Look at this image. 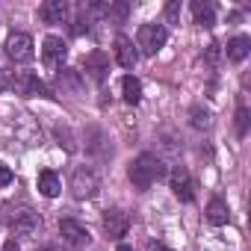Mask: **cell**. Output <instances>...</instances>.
I'll list each match as a JSON object with an SVG mask.
<instances>
[{"label": "cell", "mask_w": 251, "mask_h": 251, "mask_svg": "<svg viewBox=\"0 0 251 251\" xmlns=\"http://www.w3.org/2000/svg\"><path fill=\"white\" fill-rule=\"evenodd\" d=\"M163 175H166L163 163H160L157 157H151V154H142V157H136V160L130 163V183H133L139 192L151 189V183H157Z\"/></svg>", "instance_id": "cell-1"}, {"label": "cell", "mask_w": 251, "mask_h": 251, "mask_svg": "<svg viewBox=\"0 0 251 251\" xmlns=\"http://www.w3.org/2000/svg\"><path fill=\"white\" fill-rule=\"evenodd\" d=\"M166 39H169V33H166L163 24H142L139 27V48H142L145 56H157L163 50Z\"/></svg>", "instance_id": "cell-2"}, {"label": "cell", "mask_w": 251, "mask_h": 251, "mask_svg": "<svg viewBox=\"0 0 251 251\" xmlns=\"http://www.w3.org/2000/svg\"><path fill=\"white\" fill-rule=\"evenodd\" d=\"M98 186H100V180H98V175L92 169H86V166L74 169V175H71V192L77 198H92L98 192Z\"/></svg>", "instance_id": "cell-3"}, {"label": "cell", "mask_w": 251, "mask_h": 251, "mask_svg": "<svg viewBox=\"0 0 251 251\" xmlns=\"http://www.w3.org/2000/svg\"><path fill=\"white\" fill-rule=\"evenodd\" d=\"M65 56H68V45L59 36H48L42 42V59H45L48 68H59L65 62Z\"/></svg>", "instance_id": "cell-4"}, {"label": "cell", "mask_w": 251, "mask_h": 251, "mask_svg": "<svg viewBox=\"0 0 251 251\" xmlns=\"http://www.w3.org/2000/svg\"><path fill=\"white\" fill-rule=\"evenodd\" d=\"M6 53H9L15 62H30V59L36 56V50H33V39H30L27 33H12L9 42H6Z\"/></svg>", "instance_id": "cell-5"}, {"label": "cell", "mask_w": 251, "mask_h": 251, "mask_svg": "<svg viewBox=\"0 0 251 251\" xmlns=\"http://www.w3.org/2000/svg\"><path fill=\"white\" fill-rule=\"evenodd\" d=\"M127 227H130V219L127 213H121V210H109L103 216V230L109 239H121V236H127Z\"/></svg>", "instance_id": "cell-6"}, {"label": "cell", "mask_w": 251, "mask_h": 251, "mask_svg": "<svg viewBox=\"0 0 251 251\" xmlns=\"http://www.w3.org/2000/svg\"><path fill=\"white\" fill-rule=\"evenodd\" d=\"M15 89H18V95H24V98H36V95H48V89H45V83L33 74V71H21L18 77H15Z\"/></svg>", "instance_id": "cell-7"}, {"label": "cell", "mask_w": 251, "mask_h": 251, "mask_svg": "<svg viewBox=\"0 0 251 251\" xmlns=\"http://www.w3.org/2000/svg\"><path fill=\"white\" fill-rule=\"evenodd\" d=\"M59 233H62V239H65L68 245H74V248H80V245L89 242L86 227H83L80 222H74V219H62V222H59Z\"/></svg>", "instance_id": "cell-8"}, {"label": "cell", "mask_w": 251, "mask_h": 251, "mask_svg": "<svg viewBox=\"0 0 251 251\" xmlns=\"http://www.w3.org/2000/svg\"><path fill=\"white\" fill-rule=\"evenodd\" d=\"M172 192H175L180 201H192V198H195V192H192V177H189V172H186L183 166H177V169L172 172Z\"/></svg>", "instance_id": "cell-9"}, {"label": "cell", "mask_w": 251, "mask_h": 251, "mask_svg": "<svg viewBox=\"0 0 251 251\" xmlns=\"http://www.w3.org/2000/svg\"><path fill=\"white\" fill-rule=\"evenodd\" d=\"M86 71H89V77H92L95 83H103V80H106V71H109L106 53H103V50H92V53L86 56Z\"/></svg>", "instance_id": "cell-10"}, {"label": "cell", "mask_w": 251, "mask_h": 251, "mask_svg": "<svg viewBox=\"0 0 251 251\" xmlns=\"http://www.w3.org/2000/svg\"><path fill=\"white\" fill-rule=\"evenodd\" d=\"M115 59H118L121 68H133V65H136L139 53H136V48H133V42H130L127 36H118V39H115Z\"/></svg>", "instance_id": "cell-11"}, {"label": "cell", "mask_w": 251, "mask_h": 251, "mask_svg": "<svg viewBox=\"0 0 251 251\" xmlns=\"http://www.w3.org/2000/svg\"><path fill=\"white\" fill-rule=\"evenodd\" d=\"M39 192H42L45 198H56V195L62 192V180H59V175L50 172V169L39 172Z\"/></svg>", "instance_id": "cell-12"}, {"label": "cell", "mask_w": 251, "mask_h": 251, "mask_svg": "<svg viewBox=\"0 0 251 251\" xmlns=\"http://www.w3.org/2000/svg\"><path fill=\"white\" fill-rule=\"evenodd\" d=\"M39 216L36 213H30V210H24V213H18L15 216V222H12V227H15V233L18 236H33L36 230H39Z\"/></svg>", "instance_id": "cell-13"}, {"label": "cell", "mask_w": 251, "mask_h": 251, "mask_svg": "<svg viewBox=\"0 0 251 251\" xmlns=\"http://www.w3.org/2000/svg\"><path fill=\"white\" fill-rule=\"evenodd\" d=\"M42 18L48 21V24H62L65 18H68V6L62 3V0H48V3H42Z\"/></svg>", "instance_id": "cell-14"}, {"label": "cell", "mask_w": 251, "mask_h": 251, "mask_svg": "<svg viewBox=\"0 0 251 251\" xmlns=\"http://www.w3.org/2000/svg\"><path fill=\"white\" fill-rule=\"evenodd\" d=\"M227 204L222 201V198H213L210 204H207V222L210 225H216V227H222V225H227Z\"/></svg>", "instance_id": "cell-15"}, {"label": "cell", "mask_w": 251, "mask_h": 251, "mask_svg": "<svg viewBox=\"0 0 251 251\" xmlns=\"http://www.w3.org/2000/svg\"><path fill=\"white\" fill-rule=\"evenodd\" d=\"M192 15H195V24L201 27H213L216 24V9L204 0H192Z\"/></svg>", "instance_id": "cell-16"}, {"label": "cell", "mask_w": 251, "mask_h": 251, "mask_svg": "<svg viewBox=\"0 0 251 251\" xmlns=\"http://www.w3.org/2000/svg\"><path fill=\"white\" fill-rule=\"evenodd\" d=\"M121 92H124V100H127L130 106H136L142 100V83L136 77H124L121 80Z\"/></svg>", "instance_id": "cell-17"}, {"label": "cell", "mask_w": 251, "mask_h": 251, "mask_svg": "<svg viewBox=\"0 0 251 251\" xmlns=\"http://www.w3.org/2000/svg\"><path fill=\"white\" fill-rule=\"evenodd\" d=\"M248 48H251V42H248L245 36L230 39V42H227V59H230V62H242V59L248 56Z\"/></svg>", "instance_id": "cell-18"}, {"label": "cell", "mask_w": 251, "mask_h": 251, "mask_svg": "<svg viewBox=\"0 0 251 251\" xmlns=\"http://www.w3.org/2000/svg\"><path fill=\"white\" fill-rule=\"evenodd\" d=\"M189 121H192V127L195 130H207L210 127V112L207 109H201V106H192V112H189Z\"/></svg>", "instance_id": "cell-19"}, {"label": "cell", "mask_w": 251, "mask_h": 251, "mask_svg": "<svg viewBox=\"0 0 251 251\" xmlns=\"http://www.w3.org/2000/svg\"><path fill=\"white\" fill-rule=\"evenodd\" d=\"M103 12H106L109 18H115V21H124V18H127V12H130V6H127V3H109Z\"/></svg>", "instance_id": "cell-20"}, {"label": "cell", "mask_w": 251, "mask_h": 251, "mask_svg": "<svg viewBox=\"0 0 251 251\" xmlns=\"http://www.w3.org/2000/svg\"><path fill=\"white\" fill-rule=\"evenodd\" d=\"M166 21L169 24H180V0H172V3H166Z\"/></svg>", "instance_id": "cell-21"}, {"label": "cell", "mask_w": 251, "mask_h": 251, "mask_svg": "<svg viewBox=\"0 0 251 251\" xmlns=\"http://www.w3.org/2000/svg\"><path fill=\"white\" fill-rule=\"evenodd\" d=\"M236 133H239V136L248 133V109H245V106L236 109Z\"/></svg>", "instance_id": "cell-22"}, {"label": "cell", "mask_w": 251, "mask_h": 251, "mask_svg": "<svg viewBox=\"0 0 251 251\" xmlns=\"http://www.w3.org/2000/svg\"><path fill=\"white\" fill-rule=\"evenodd\" d=\"M12 183V172H9V166H3V163H0V189H3V186H9Z\"/></svg>", "instance_id": "cell-23"}, {"label": "cell", "mask_w": 251, "mask_h": 251, "mask_svg": "<svg viewBox=\"0 0 251 251\" xmlns=\"http://www.w3.org/2000/svg\"><path fill=\"white\" fill-rule=\"evenodd\" d=\"M207 62H210V65H216V62H219V45H216V42H213V45H207Z\"/></svg>", "instance_id": "cell-24"}, {"label": "cell", "mask_w": 251, "mask_h": 251, "mask_svg": "<svg viewBox=\"0 0 251 251\" xmlns=\"http://www.w3.org/2000/svg\"><path fill=\"white\" fill-rule=\"evenodd\" d=\"M148 251H172V248H169V245H163V242H151V245H148Z\"/></svg>", "instance_id": "cell-25"}, {"label": "cell", "mask_w": 251, "mask_h": 251, "mask_svg": "<svg viewBox=\"0 0 251 251\" xmlns=\"http://www.w3.org/2000/svg\"><path fill=\"white\" fill-rule=\"evenodd\" d=\"M3 251H21V248H18V242H6V245H3Z\"/></svg>", "instance_id": "cell-26"}, {"label": "cell", "mask_w": 251, "mask_h": 251, "mask_svg": "<svg viewBox=\"0 0 251 251\" xmlns=\"http://www.w3.org/2000/svg\"><path fill=\"white\" fill-rule=\"evenodd\" d=\"M118 251H133V248H130V245H124V242H121V245H118Z\"/></svg>", "instance_id": "cell-27"}, {"label": "cell", "mask_w": 251, "mask_h": 251, "mask_svg": "<svg viewBox=\"0 0 251 251\" xmlns=\"http://www.w3.org/2000/svg\"><path fill=\"white\" fill-rule=\"evenodd\" d=\"M36 251H56L53 245H45V248H36Z\"/></svg>", "instance_id": "cell-28"}]
</instances>
